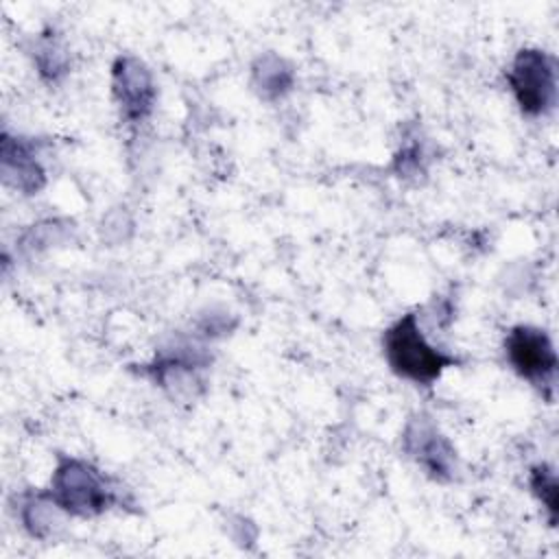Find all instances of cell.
I'll return each instance as SVG.
<instances>
[{
  "instance_id": "1",
  "label": "cell",
  "mask_w": 559,
  "mask_h": 559,
  "mask_svg": "<svg viewBox=\"0 0 559 559\" xmlns=\"http://www.w3.org/2000/svg\"><path fill=\"white\" fill-rule=\"evenodd\" d=\"M384 358L393 373L415 384H432L456 358L428 343L415 312L402 314L382 336Z\"/></svg>"
},
{
  "instance_id": "3",
  "label": "cell",
  "mask_w": 559,
  "mask_h": 559,
  "mask_svg": "<svg viewBox=\"0 0 559 559\" xmlns=\"http://www.w3.org/2000/svg\"><path fill=\"white\" fill-rule=\"evenodd\" d=\"M507 83L522 114L537 118L552 111L557 100V63L539 48H522L509 72Z\"/></svg>"
},
{
  "instance_id": "11",
  "label": "cell",
  "mask_w": 559,
  "mask_h": 559,
  "mask_svg": "<svg viewBox=\"0 0 559 559\" xmlns=\"http://www.w3.org/2000/svg\"><path fill=\"white\" fill-rule=\"evenodd\" d=\"M531 489L535 498L544 504L548 511V520L555 526L557 522V511H559V485H557V474L550 465L539 463L531 469Z\"/></svg>"
},
{
  "instance_id": "10",
  "label": "cell",
  "mask_w": 559,
  "mask_h": 559,
  "mask_svg": "<svg viewBox=\"0 0 559 559\" xmlns=\"http://www.w3.org/2000/svg\"><path fill=\"white\" fill-rule=\"evenodd\" d=\"M66 513L50 491L31 493L20 507V518L33 537H46L59 524V515Z\"/></svg>"
},
{
  "instance_id": "12",
  "label": "cell",
  "mask_w": 559,
  "mask_h": 559,
  "mask_svg": "<svg viewBox=\"0 0 559 559\" xmlns=\"http://www.w3.org/2000/svg\"><path fill=\"white\" fill-rule=\"evenodd\" d=\"M39 74L48 81H59L68 72V55L55 39H44L35 52Z\"/></svg>"
},
{
  "instance_id": "8",
  "label": "cell",
  "mask_w": 559,
  "mask_h": 559,
  "mask_svg": "<svg viewBox=\"0 0 559 559\" xmlns=\"http://www.w3.org/2000/svg\"><path fill=\"white\" fill-rule=\"evenodd\" d=\"M2 175L9 186L24 194L37 192L44 181V168L33 151V146L20 138H2Z\"/></svg>"
},
{
  "instance_id": "7",
  "label": "cell",
  "mask_w": 559,
  "mask_h": 559,
  "mask_svg": "<svg viewBox=\"0 0 559 559\" xmlns=\"http://www.w3.org/2000/svg\"><path fill=\"white\" fill-rule=\"evenodd\" d=\"M114 98L129 122H142L155 105L157 87L151 70L133 55H120L111 66Z\"/></svg>"
},
{
  "instance_id": "9",
  "label": "cell",
  "mask_w": 559,
  "mask_h": 559,
  "mask_svg": "<svg viewBox=\"0 0 559 559\" xmlns=\"http://www.w3.org/2000/svg\"><path fill=\"white\" fill-rule=\"evenodd\" d=\"M251 81H253L255 92L262 98L273 100V98H280L286 92H290L295 72L280 55L264 52L251 66Z\"/></svg>"
},
{
  "instance_id": "6",
  "label": "cell",
  "mask_w": 559,
  "mask_h": 559,
  "mask_svg": "<svg viewBox=\"0 0 559 559\" xmlns=\"http://www.w3.org/2000/svg\"><path fill=\"white\" fill-rule=\"evenodd\" d=\"M207 365V354L201 347H192L188 343L175 345L166 352H162L155 362L148 367V371L155 376V382L173 397L192 402L203 380L199 378V369Z\"/></svg>"
},
{
  "instance_id": "2",
  "label": "cell",
  "mask_w": 559,
  "mask_h": 559,
  "mask_svg": "<svg viewBox=\"0 0 559 559\" xmlns=\"http://www.w3.org/2000/svg\"><path fill=\"white\" fill-rule=\"evenodd\" d=\"M50 493L66 513L79 518L100 515L118 500L109 478L92 463L74 456H63L57 463Z\"/></svg>"
},
{
  "instance_id": "5",
  "label": "cell",
  "mask_w": 559,
  "mask_h": 559,
  "mask_svg": "<svg viewBox=\"0 0 559 559\" xmlns=\"http://www.w3.org/2000/svg\"><path fill=\"white\" fill-rule=\"evenodd\" d=\"M404 452L435 480H452L456 474V450L441 435L432 417L417 413L406 421L402 432Z\"/></svg>"
},
{
  "instance_id": "4",
  "label": "cell",
  "mask_w": 559,
  "mask_h": 559,
  "mask_svg": "<svg viewBox=\"0 0 559 559\" xmlns=\"http://www.w3.org/2000/svg\"><path fill=\"white\" fill-rule=\"evenodd\" d=\"M504 354L513 371L550 402L557 382V354L548 332L535 325H515L504 338Z\"/></svg>"
}]
</instances>
